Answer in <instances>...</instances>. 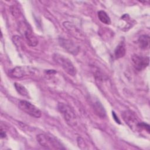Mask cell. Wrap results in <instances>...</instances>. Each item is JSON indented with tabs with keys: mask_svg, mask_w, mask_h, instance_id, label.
Instances as JSON below:
<instances>
[{
	"mask_svg": "<svg viewBox=\"0 0 150 150\" xmlns=\"http://www.w3.org/2000/svg\"><path fill=\"white\" fill-rule=\"evenodd\" d=\"M19 30L21 33L24 36L29 46H35L38 45V40L33 35L32 29L28 23L23 21L20 22L19 23Z\"/></svg>",
	"mask_w": 150,
	"mask_h": 150,
	"instance_id": "obj_5",
	"label": "cell"
},
{
	"mask_svg": "<svg viewBox=\"0 0 150 150\" xmlns=\"http://www.w3.org/2000/svg\"><path fill=\"white\" fill-rule=\"evenodd\" d=\"M149 36L146 35H143L139 36L138 40V43L139 47L142 49H146L149 46Z\"/></svg>",
	"mask_w": 150,
	"mask_h": 150,
	"instance_id": "obj_12",
	"label": "cell"
},
{
	"mask_svg": "<svg viewBox=\"0 0 150 150\" xmlns=\"http://www.w3.org/2000/svg\"><path fill=\"white\" fill-rule=\"evenodd\" d=\"M53 59L54 61L61 66L67 74L71 76H74L76 74V69L71 60L68 58L65 57L60 54L55 53L53 54Z\"/></svg>",
	"mask_w": 150,
	"mask_h": 150,
	"instance_id": "obj_2",
	"label": "cell"
},
{
	"mask_svg": "<svg viewBox=\"0 0 150 150\" xmlns=\"http://www.w3.org/2000/svg\"><path fill=\"white\" fill-rule=\"evenodd\" d=\"M97 16L99 20L103 23L106 25H110L111 23V20L107 13L104 11H99L97 12Z\"/></svg>",
	"mask_w": 150,
	"mask_h": 150,
	"instance_id": "obj_13",
	"label": "cell"
},
{
	"mask_svg": "<svg viewBox=\"0 0 150 150\" xmlns=\"http://www.w3.org/2000/svg\"><path fill=\"white\" fill-rule=\"evenodd\" d=\"M18 107L22 111L33 117L40 118L42 115L40 110L28 101L21 100L18 103Z\"/></svg>",
	"mask_w": 150,
	"mask_h": 150,
	"instance_id": "obj_6",
	"label": "cell"
},
{
	"mask_svg": "<svg viewBox=\"0 0 150 150\" xmlns=\"http://www.w3.org/2000/svg\"><path fill=\"white\" fill-rule=\"evenodd\" d=\"M59 43L64 49L71 54H77L79 51V46L74 43L72 40L60 39Z\"/></svg>",
	"mask_w": 150,
	"mask_h": 150,
	"instance_id": "obj_9",
	"label": "cell"
},
{
	"mask_svg": "<svg viewBox=\"0 0 150 150\" xmlns=\"http://www.w3.org/2000/svg\"><path fill=\"white\" fill-rule=\"evenodd\" d=\"M57 108L69 125L71 127L76 125L77 118L74 112L70 106L63 103H59L57 105Z\"/></svg>",
	"mask_w": 150,
	"mask_h": 150,
	"instance_id": "obj_3",
	"label": "cell"
},
{
	"mask_svg": "<svg viewBox=\"0 0 150 150\" xmlns=\"http://www.w3.org/2000/svg\"><path fill=\"white\" fill-rule=\"evenodd\" d=\"M132 63L134 68L141 71L146 68L149 65V57H144L138 54H134L132 57Z\"/></svg>",
	"mask_w": 150,
	"mask_h": 150,
	"instance_id": "obj_8",
	"label": "cell"
},
{
	"mask_svg": "<svg viewBox=\"0 0 150 150\" xmlns=\"http://www.w3.org/2000/svg\"><path fill=\"white\" fill-rule=\"evenodd\" d=\"M1 137L2 138H5L6 137V134H5V131L3 130L2 127H1Z\"/></svg>",
	"mask_w": 150,
	"mask_h": 150,
	"instance_id": "obj_16",
	"label": "cell"
},
{
	"mask_svg": "<svg viewBox=\"0 0 150 150\" xmlns=\"http://www.w3.org/2000/svg\"><path fill=\"white\" fill-rule=\"evenodd\" d=\"M125 122L134 131H141L145 129L148 133L149 132V125L147 123L140 121L136 114L131 110H126L122 114Z\"/></svg>",
	"mask_w": 150,
	"mask_h": 150,
	"instance_id": "obj_1",
	"label": "cell"
},
{
	"mask_svg": "<svg viewBox=\"0 0 150 150\" xmlns=\"http://www.w3.org/2000/svg\"><path fill=\"white\" fill-rule=\"evenodd\" d=\"M35 71V69L30 66H16L10 70L9 75L13 78L21 79L33 74Z\"/></svg>",
	"mask_w": 150,
	"mask_h": 150,
	"instance_id": "obj_7",
	"label": "cell"
},
{
	"mask_svg": "<svg viewBox=\"0 0 150 150\" xmlns=\"http://www.w3.org/2000/svg\"><path fill=\"white\" fill-rule=\"evenodd\" d=\"M36 139L39 144L44 147L48 149H64L61 145V144L57 139L51 135L40 134L37 135Z\"/></svg>",
	"mask_w": 150,
	"mask_h": 150,
	"instance_id": "obj_4",
	"label": "cell"
},
{
	"mask_svg": "<svg viewBox=\"0 0 150 150\" xmlns=\"http://www.w3.org/2000/svg\"><path fill=\"white\" fill-rule=\"evenodd\" d=\"M14 86L16 88V90L20 95L23 96H28V91H27L26 88L23 86H22V84H21L19 83H15Z\"/></svg>",
	"mask_w": 150,
	"mask_h": 150,
	"instance_id": "obj_14",
	"label": "cell"
},
{
	"mask_svg": "<svg viewBox=\"0 0 150 150\" xmlns=\"http://www.w3.org/2000/svg\"><path fill=\"white\" fill-rule=\"evenodd\" d=\"M126 52L125 46L124 42H121L116 47L114 50V56L115 59H118L124 56Z\"/></svg>",
	"mask_w": 150,
	"mask_h": 150,
	"instance_id": "obj_11",
	"label": "cell"
},
{
	"mask_svg": "<svg viewBox=\"0 0 150 150\" xmlns=\"http://www.w3.org/2000/svg\"><path fill=\"white\" fill-rule=\"evenodd\" d=\"M93 107L96 111V113H97L98 115H99L101 117H104L105 115V111L104 110V108L101 103L98 100H93L92 101Z\"/></svg>",
	"mask_w": 150,
	"mask_h": 150,
	"instance_id": "obj_10",
	"label": "cell"
},
{
	"mask_svg": "<svg viewBox=\"0 0 150 150\" xmlns=\"http://www.w3.org/2000/svg\"><path fill=\"white\" fill-rule=\"evenodd\" d=\"M77 142H78L79 146L81 149H86L87 148V147H86V146H87V145H86L84 141L81 138L79 137L77 138Z\"/></svg>",
	"mask_w": 150,
	"mask_h": 150,
	"instance_id": "obj_15",
	"label": "cell"
}]
</instances>
